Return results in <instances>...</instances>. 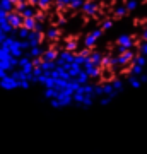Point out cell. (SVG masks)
<instances>
[{
  "instance_id": "6da1fadb",
  "label": "cell",
  "mask_w": 147,
  "mask_h": 154,
  "mask_svg": "<svg viewBox=\"0 0 147 154\" xmlns=\"http://www.w3.org/2000/svg\"><path fill=\"white\" fill-rule=\"evenodd\" d=\"M94 84H86V86H81L77 89V93L72 96V103H75L77 106H81L84 110L91 108L94 103Z\"/></svg>"
},
{
  "instance_id": "7a4b0ae2",
  "label": "cell",
  "mask_w": 147,
  "mask_h": 154,
  "mask_svg": "<svg viewBox=\"0 0 147 154\" xmlns=\"http://www.w3.org/2000/svg\"><path fill=\"white\" fill-rule=\"evenodd\" d=\"M123 89H125V82L116 77V79H113V81L103 84V98H108V99L113 101V99L116 98Z\"/></svg>"
},
{
  "instance_id": "3957f363",
  "label": "cell",
  "mask_w": 147,
  "mask_h": 154,
  "mask_svg": "<svg viewBox=\"0 0 147 154\" xmlns=\"http://www.w3.org/2000/svg\"><path fill=\"white\" fill-rule=\"evenodd\" d=\"M2 46L11 53V57L12 58H16V60H19L21 57H24V50H22V41L21 39H16V38L7 36L5 41L2 43Z\"/></svg>"
},
{
  "instance_id": "277c9868",
  "label": "cell",
  "mask_w": 147,
  "mask_h": 154,
  "mask_svg": "<svg viewBox=\"0 0 147 154\" xmlns=\"http://www.w3.org/2000/svg\"><path fill=\"white\" fill-rule=\"evenodd\" d=\"M135 58V51L133 50H125V51H121L118 53L116 57H113V65L111 69H118V67H128V63H132Z\"/></svg>"
},
{
  "instance_id": "5b68a950",
  "label": "cell",
  "mask_w": 147,
  "mask_h": 154,
  "mask_svg": "<svg viewBox=\"0 0 147 154\" xmlns=\"http://www.w3.org/2000/svg\"><path fill=\"white\" fill-rule=\"evenodd\" d=\"M101 36H103V31H101L99 28L93 29V31H89V33L82 38V45H84V48L91 50L93 46H96V43L101 39Z\"/></svg>"
},
{
  "instance_id": "8992f818",
  "label": "cell",
  "mask_w": 147,
  "mask_h": 154,
  "mask_svg": "<svg viewBox=\"0 0 147 154\" xmlns=\"http://www.w3.org/2000/svg\"><path fill=\"white\" fill-rule=\"evenodd\" d=\"M139 41L133 34H120L118 38H116V46L121 50H133V46H137Z\"/></svg>"
},
{
  "instance_id": "52a82bcc",
  "label": "cell",
  "mask_w": 147,
  "mask_h": 154,
  "mask_svg": "<svg viewBox=\"0 0 147 154\" xmlns=\"http://www.w3.org/2000/svg\"><path fill=\"white\" fill-rule=\"evenodd\" d=\"M50 105L53 106V108H67V106L72 105V96H69V94H63V93H58V96L55 99H51L50 101Z\"/></svg>"
},
{
  "instance_id": "ba28073f",
  "label": "cell",
  "mask_w": 147,
  "mask_h": 154,
  "mask_svg": "<svg viewBox=\"0 0 147 154\" xmlns=\"http://www.w3.org/2000/svg\"><path fill=\"white\" fill-rule=\"evenodd\" d=\"M81 69H82V72H84V74L87 75V79H99V77H101V72H103L101 69H99V67L93 65V63H91L89 60H87L86 63L81 67Z\"/></svg>"
},
{
  "instance_id": "9c48e42d",
  "label": "cell",
  "mask_w": 147,
  "mask_h": 154,
  "mask_svg": "<svg viewBox=\"0 0 147 154\" xmlns=\"http://www.w3.org/2000/svg\"><path fill=\"white\" fill-rule=\"evenodd\" d=\"M81 12H84V14L89 16V17L99 16V12H101V5H99L98 2H84V4H82Z\"/></svg>"
},
{
  "instance_id": "30bf717a",
  "label": "cell",
  "mask_w": 147,
  "mask_h": 154,
  "mask_svg": "<svg viewBox=\"0 0 147 154\" xmlns=\"http://www.w3.org/2000/svg\"><path fill=\"white\" fill-rule=\"evenodd\" d=\"M58 51H60V50L57 48L55 45H51V46H48V48L43 50V53H41V60L43 62H55L57 60V57H58Z\"/></svg>"
},
{
  "instance_id": "8fae6325",
  "label": "cell",
  "mask_w": 147,
  "mask_h": 154,
  "mask_svg": "<svg viewBox=\"0 0 147 154\" xmlns=\"http://www.w3.org/2000/svg\"><path fill=\"white\" fill-rule=\"evenodd\" d=\"M43 36L48 39V41L55 43V41H58V39H60L62 31H60V28H57V26L53 24V26H48V28H46V31L43 33Z\"/></svg>"
},
{
  "instance_id": "7c38bea8",
  "label": "cell",
  "mask_w": 147,
  "mask_h": 154,
  "mask_svg": "<svg viewBox=\"0 0 147 154\" xmlns=\"http://www.w3.org/2000/svg\"><path fill=\"white\" fill-rule=\"evenodd\" d=\"M0 88L5 89V91H14V89L19 88V82L12 79L11 74H7V75L4 77V79H0Z\"/></svg>"
},
{
  "instance_id": "4fadbf2b",
  "label": "cell",
  "mask_w": 147,
  "mask_h": 154,
  "mask_svg": "<svg viewBox=\"0 0 147 154\" xmlns=\"http://www.w3.org/2000/svg\"><path fill=\"white\" fill-rule=\"evenodd\" d=\"M7 22H9V26H11L14 31L19 28H22V17L16 12H11V14H7Z\"/></svg>"
},
{
  "instance_id": "5bb4252c",
  "label": "cell",
  "mask_w": 147,
  "mask_h": 154,
  "mask_svg": "<svg viewBox=\"0 0 147 154\" xmlns=\"http://www.w3.org/2000/svg\"><path fill=\"white\" fill-rule=\"evenodd\" d=\"M62 48L63 51H69V53H75L77 48H79V43H77V39L74 38H67L63 43H62Z\"/></svg>"
},
{
  "instance_id": "9a60e30c",
  "label": "cell",
  "mask_w": 147,
  "mask_h": 154,
  "mask_svg": "<svg viewBox=\"0 0 147 154\" xmlns=\"http://www.w3.org/2000/svg\"><path fill=\"white\" fill-rule=\"evenodd\" d=\"M125 16H128V12H127L123 4H118V5L113 7V21L115 19H121V17H125Z\"/></svg>"
},
{
  "instance_id": "2e32d148",
  "label": "cell",
  "mask_w": 147,
  "mask_h": 154,
  "mask_svg": "<svg viewBox=\"0 0 147 154\" xmlns=\"http://www.w3.org/2000/svg\"><path fill=\"white\" fill-rule=\"evenodd\" d=\"M43 46H34V48H29L27 50L26 57L29 60H33V58H41V53H43Z\"/></svg>"
},
{
  "instance_id": "e0dca14e",
  "label": "cell",
  "mask_w": 147,
  "mask_h": 154,
  "mask_svg": "<svg viewBox=\"0 0 147 154\" xmlns=\"http://www.w3.org/2000/svg\"><path fill=\"white\" fill-rule=\"evenodd\" d=\"M101 60H103V53H101V51H91V53H89V62H91L93 65L99 67L101 65Z\"/></svg>"
},
{
  "instance_id": "ac0fdd59",
  "label": "cell",
  "mask_w": 147,
  "mask_h": 154,
  "mask_svg": "<svg viewBox=\"0 0 147 154\" xmlns=\"http://www.w3.org/2000/svg\"><path fill=\"white\" fill-rule=\"evenodd\" d=\"M34 9H39V12H46L48 9L53 7V2H44V0H39V2H33Z\"/></svg>"
},
{
  "instance_id": "d6986e66",
  "label": "cell",
  "mask_w": 147,
  "mask_h": 154,
  "mask_svg": "<svg viewBox=\"0 0 147 154\" xmlns=\"http://www.w3.org/2000/svg\"><path fill=\"white\" fill-rule=\"evenodd\" d=\"M36 26H38V21L34 17H31V19H22V28L27 29V31H34Z\"/></svg>"
},
{
  "instance_id": "ffe728a7",
  "label": "cell",
  "mask_w": 147,
  "mask_h": 154,
  "mask_svg": "<svg viewBox=\"0 0 147 154\" xmlns=\"http://www.w3.org/2000/svg\"><path fill=\"white\" fill-rule=\"evenodd\" d=\"M0 11H4L5 14H11V12H14V2L2 0V2H0Z\"/></svg>"
},
{
  "instance_id": "44dd1931",
  "label": "cell",
  "mask_w": 147,
  "mask_h": 154,
  "mask_svg": "<svg viewBox=\"0 0 147 154\" xmlns=\"http://www.w3.org/2000/svg\"><path fill=\"white\" fill-rule=\"evenodd\" d=\"M113 26H115V21H113V19H103V21L99 22V29H101L103 33H104V31H109Z\"/></svg>"
},
{
  "instance_id": "7402d4cb",
  "label": "cell",
  "mask_w": 147,
  "mask_h": 154,
  "mask_svg": "<svg viewBox=\"0 0 147 154\" xmlns=\"http://www.w3.org/2000/svg\"><path fill=\"white\" fill-rule=\"evenodd\" d=\"M132 65H137V67H144L147 65V58L145 57H142V55H139V53H135V58H133V62H132Z\"/></svg>"
},
{
  "instance_id": "603a6c76",
  "label": "cell",
  "mask_w": 147,
  "mask_h": 154,
  "mask_svg": "<svg viewBox=\"0 0 147 154\" xmlns=\"http://www.w3.org/2000/svg\"><path fill=\"white\" fill-rule=\"evenodd\" d=\"M128 86H130V88H133V89H139L142 84H140V81H139V77L130 75V77H128Z\"/></svg>"
},
{
  "instance_id": "cb8c5ba5",
  "label": "cell",
  "mask_w": 147,
  "mask_h": 154,
  "mask_svg": "<svg viewBox=\"0 0 147 154\" xmlns=\"http://www.w3.org/2000/svg\"><path fill=\"white\" fill-rule=\"evenodd\" d=\"M82 4L84 2H81V0H69V9H72V11H81Z\"/></svg>"
},
{
  "instance_id": "d4e9b609",
  "label": "cell",
  "mask_w": 147,
  "mask_h": 154,
  "mask_svg": "<svg viewBox=\"0 0 147 154\" xmlns=\"http://www.w3.org/2000/svg\"><path fill=\"white\" fill-rule=\"evenodd\" d=\"M14 33L21 38V41H26V38L29 36V33H31V31H27V29H24V28H19V29H16Z\"/></svg>"
},
{
  "instance_id": "484cf974",
  "label": "cell",
  "mask_w": 147,
  "mask_h": 154,
  "mask_svg": "<svg viewBox=\"0 0 147 154\" xmlns=\"http://www.w3.org/2000/svg\"><path fill=\"white\" fill-rule=\"evenodd\" d=\"M125 5V9H127V12L130 14V12H133V11H137L139 7H140V4L139 2H127V4H123Z\"/></svg>"
},
{
  "instance_id": "4316f807",
  "label": "cell",
  "mask_w": 147,
  "mask_h": 154,
  "mask_svg": "<svg viewBox=\"0 0 147 154\" xmlns=\"http://www.w3.org/2000/svg\"><path fill=\"white\" fill-rule=\"evenodd\" d=\"M53 7H57L58 12L63 11V9H69V0H58V2H53Z\"/></svg>"
},
{
  "instance_id": "83f0119b",
  "label": "cell",
  "mask_w": 147,
  "mask_h": 154,
  "mask_svg": "<svg viewBox=\"0 0 147 154\" xmlns=\"http://www.w3.org/2000/svg\"><path fill=\"white\" fill-rule=\"evenodd\" d=\"M139 55H142V57H145L147 58V43H139Z\"/></svg>"
},
{
  "instance_id": "f1b7e54d",
  "label": "cell",
  "mask_w": 147,
  "mask_h": 154,
  "mask_svg": "<svg viewBox=\"0 0 147 154\" xmlns=\"http://www.w3.org/2000/svg\"><path fill=\"white\" fill-rule=\"evenodd\" d=\"M65 24H67L65 17H62V16H58V17H57V24H55V26H57V28H63V26H65Z\"/></svg>"
},
{
  "instance_id": "f546056e",
  "label": "cell",
  "mask_w": 147,
  "mask_h": 154,
  "mask_svg": "<svg viewBox=\"0 0 147 154\" xmlns=\"http://www.w3.org/2000/svg\"><path fill=\"white\" fill-rule=\"evenodd\" d=\"M99 105H101V106H108V105H111V99H108V98H99Z\"/></svg>"
},
{
  "instance_id": "4dcf8cb0",
  "label": "cell",
  "mask_w": 147,
  "mask_h": 154,
  "mask_svg": "<svg viewBox=\"0 0 147 154\" xmlns=\"http://www.w3.org/2000/svg\"><path fill=\"white\" fill-rule=\"evenodd\" d=\"M140 39L144 41V43H147V29H145V28L142 29V33H140Z\"/></svg>"
},
{
  "instance_id": "1f68e13d",
  "label": "cell",
  "mask_w": 147,
  "mask_h": 154,
  "mask_svg": "<svg viewBox=\"0 0 147 154\" xmlns=\"http://www.w3.org/2000/svg\"><path fill=\"white\" fill-rule=\"evenodd\" d=\"M139 81H140V84H145V82H147V74H142V75H139Z\"/></svg>"
},
{
  "instance_id": "d6a6232c",
  "label": "cell",
  "mask_w": 147,
  "mask_h": 154,
  "mask_svg": "<svg viewBox=\"0 0 147 154\" xmlns=\"http://www.w3.org/2000/svg\"><path fill=\"white\" fill-rule=\"evenodd\" d=\"M7 75V72H4V70H0V79H4V77Z\"/></svg>"
},
{
  "instance_id": "836d02e7",
  "label": "cell",
  "mask_w": 147,
  "mask_h": 154,
  "mask_svg": "<svg viewBox=\"0 0 147 154\" xmlns=\"http://www.w3.org/2000/svg\"><path fill=\"white\" fill-rule=\"evenodd\" d=\"M144 28H145V29H147V21H144Z\"/></svg>"
}]
</instances>
